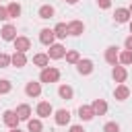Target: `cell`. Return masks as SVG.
<instances>
[{"label": "cell", "mask_w": 132, "mask_h": 132, "mask_svg": "<svg viewBox=\"0 0 132 132\" xmlns=\"http://www.w3.org/2000/svg\"><path fill=\"white\" fill-rule=\"evenodd\" d=\"M58 78H60V70L58 68H54V66H47V68H43L41 70V74H39V80L41 82H58Z\"/></svg>", "instance_id": "6da1fadb"}, {"label": "cell", "mask_w": 132, "mask_h": 132, "mask_svg": "<svg viewBox=\"0 0 132 132\" xmlns=\"http://www.w3.org/2000/svg\"><path fill=\"white\" fill-rule=\"evenodd\" d=\"M2 122L8 126V128H19V116H16V111H12V109H6L4 113H2Z\"/></svg>", "instance_id": "7a4b0ae2"}, {"label": "cell", "mask_w": 132, "mask_h": 132, "mask_svg": "<svg viewBox=\"0 0 132 132\" xmlns=\"http://www.w3.org/2000/svg\"><path fill=\"white\" fill-rule=\"evenodd\" d=\"M105 62L111 64V66H118V62H120V52H118L116 45H109V47L105 50Z\"/></svg>", "instance_id": "3957f363"}, {"label": "cell", "mask_w": 132, "mask_h": 132, "mask_svg": "<svg viewBox=\"0 0 132 132\" xmlns=\"http://www.w3.org/2000/svg\"><path fill=\"white\" fill-rule=\"evenodd\" d=\"M47 56H50V60H60V58H64V56H66V50H64V45L54 43V45H50Z\"/></svg>", "instance_id": "277c9868"}, {"label": "cell", "mask_w": 132, "mask_h": 132, "mask_svg": "<svg viewBox=\"0 0 132 132\" xmlns=\"http://www.w3.org/2000/svg\"><path fill=\"white\" fill-rule=\"evenodd\" d=\"M54 39H56L54 29H41V31H39V41H41L43 45H54Z\"/></svg>", "instance_id": "5b68a950"}, {"label": "cell", "mask_w": 132, "mask_h": 132, "mask_svg": "<svg viewBox=\"0 0 132 132\" xmlns=\"http://www.w3.org/2000/svg\"><path fill=\"white\" fill-rule=\"evenodd\" d=\"M37 116L39 118H50L52 113H54V107H52V103L50 101H41V103H37Z\"/></svg>", "instance_id": "8992f818"}, {"label": "cell", "mask_w": 132, "mask_h": 132, "mask_svg": "<svg viewBox=\"0 0 132 132\" xmlns=\"http://www.w3.org/2000/svg\"><path fill=\"white\" fill-rule=\"evenodd\" d=\"M0 33H2V39L4 41H14L16 39V27L14 25H4Z\"/></svg>", "instance_id": "52a82bcc"}, {"label": "cell", "mask_w": 132, "mask_h": 132, "mask_svg": "<svg viewBox=\"0 0 132 132\" xmlns=\"http://www.w3.org/2000/svg\"><path fill=\"white\" fill-rule=\"evenodd\" d=\"M82 33H85L82 21H70L68 23V35H82Z\"/></svg>", "instance_id": "ba28073f"}, {"label": "cell", "mask_w": 132, "mask_h": 132, "mask_svg": "<svg viewBox=\"0 0 132 132\" xmlns=\"http://www.w3.org/2000/svg\"><path fill=\"white\" fill-rule=\"evenodd\" d=\"M12 43H14V50H16V52H23V54H25L27 50H31V41H29V37H16Z\"/></svg>", "instance_id": "9c48e42d"}, {"label": "cell", "mask_w": 132, "mask_h": 132, "mask_svg": "<svg viewBox=\"0 0 132 132\" xmlns=\"http://www.w3.org/2000/svg\"><path fill=\"white\" fill-rule=\"evenodd\" d=\"M113 80L116 82H120V85H124V80L128 78V70L124 68V66H113Z\"/></svg>", "instance_id": "30bf717a"}, {"label": "cell", "mask_w": 132, "mask_h": 132, "mask_svg": "<svg viewBox=\"0 0 132 132\" xmlns=\"http://www.w3.org/2000/svg\"><path fill=\"white\" fill-rule=\"evenodd\" d=\"M25 93H27L29 97H39V95H41V82H35V80L27 82V87H25Z\"/></svg>", "instance_id": "8fae6325"}, {"label": "cell", "mask_w": 132, "mask_h": 132, "mask_svg": "<svg viewBox=\"0 0 132 132\" xmlns=\"http://www.w3.org/2000/svg\"><path fill=\"white\" fill-rule=\"evenodd\" d=\"M10 64L16 66V68H23V66L27 64V56H25L23 52H14V54L10 56Z\"/></svg>", "instance_id": "7c38bea8"}, {"label": "cell", "mask_w": 132, "mask_h": 132, "mask_svg": "<svg viewBox=\"0 0 132 132\" xmlns=\"http://www.w3.org/2000/svg\"><path fill=\"white\" fill-rule=\"evenodd\" d=\"M91 107H93L95 116H105V113H107V103H105L103 99H95V101L91 103Z\"/></svg>", "instance_id": "4fadbf2b"}, {"label": "cell", "mask_w": 132, "mask_h": 132, "mask_svg": "<svg viewBox=\"0 0 132 132\" xmlns=\"http://www.w3.org/2000/svg\"><path fill=\"white\" fill-rule=\"evenodd\" d=\"M78 118H80V120H85V122L93 120V118H95L93 107H91V105H80V107H78Z\"/></svg>", "instance_id": "5bb4252c"}, {"label": "cell", "mask_w": 132, "mask_h": 132, "mask_svg": "<svg viewBox=\"0 0 132 132\" xmlns=\"http://www.w3.org/2000/svg\"><path fill=\"white\" fill-rule=\"evenodd\" d=\"M33 64L43 70V68L50 66V56H47V54H35V56H33Z\"/></svg>", "instance_id": "9a60e30c"}, {"label": "cell", "mask_w": 132, "mask_h": 132, "mask_svg": "<svg viewBox=\"0 0 132 132\" xmlns=\"http://www.w3.org/2000/svg\"><path fill=\"white\" fill-rule=\"evenodd\" d=\"M76 70L80 72V74H91L93 72V62L91 60H78V64H76Z\"/></svg>", "instance_id": "2e32d148"}, {"label": "cell", "mask_w": 132, "mask_h": 132, "mask_svg": "<svg viewBox=\"0 0 132 132\" xmlns=\"http://www.w3.org/2000/svg\"><path fill=\"white\" fill-rule=\"evenodd\" d=\"M113 97H116L118 101H124V99H128V97H130V89H128L126 85H118V87H116V91H113Z\"/></svg>", "instance_id": "e0dca14e"}, {"label": "cell", "mask_w": 132, "mask_h": 132, "mask_svg": "<svg viewBox=\"0 0 132 132\" xmlns=\"http://www.w3.org/2000/svg\"><path fill=\"white\" fill-rule=\"evenodd\" d=\"M70 122V111L68 109H58L56 111V124L58 126H66Z\"/></svg>", "instance_id": "ac0fdd59"}, {"label": "cell", "mask_w": 132, "mask_h": 132, "mask_svg": "<svg viewBox=\"0 0 132 132\" xmlns=\"http://www.w3.org/2000/svg\"><path fill=\"white\" fill-rule=\"evenodd\" d=\"M113 19H116V23H128L130 21V10L128 8H116Z\"/></svg>", "instance_id": "d6986e66"}, {"label": "cell", "mask_w": 132, "mask_h": 132, "mask_svg": "<svg viewBox=\"0 0 132 132\" xmlns=\"http://www.w3.org/2000/svg\"><path fill=\"white\" fill-rule=\"evenodd\" d=\"M16 116H19V120H25V122H29V120H31V118H29V116H31V107H29L27 103L19 105V107H16Z\"/></svg>", "instance_id": "ffe728a7"}, {"label": "cell", "mask_w": 132, "mask_h": 132, "mask_svg": "<svg viewBox=\"0 0 132 132\" xmlns=\"http://www.w3.org/2000/svg\"><path fill=\"white\" fill-rule=\"evenodd\" d=\"M58 95L62 97V99H72V95H74V91H72V87L70 85H60V89H58Z\"/></svg>", "instance_id": "44dd1931"}, {"label": "cell", "mask_w": 132, "mask_h": 132, "mask_svg": "<svg viewBox=\"0 0 132 132\" xmlns=\"http://www.w3.org/2000/svg\"><path fill=\"white\" fill-rule=\"evenodd\" d=\"M6 8H8V16H10V19L21 16V4H19V2H10Z\"/></svg>", "instance_id": "7402d4cb"}, {"label": "cell", "mask_w": 132, "mask_h": 132, "mask_svg": "<svg viewBox=\"0 0 132 132\" xmlns=\"http://www.w3.org/2000/svg\"><path fill=\"white\" fill-rule=\"evenodd\" d=\"M54 6H50V4H43L41 8H39V19H52L54 16Z\"/></svg>", "instance_id": "603a6c76"}, {"label": "cell", "mask_w": 132, "mask_h": 132, "mask_svg": "<svg viewBox=\"0 0 132 132\" xmlns=\"http://www.w3.org/2000/svg\"><path fill=\"white\" fill-rule=\"evenodd\" d=\"M54 33H56V37L64 39V37L68 35V25H66V23H58V25L54 27Z\"/></svg>", "instance_id": "cb8c5ba5"}, {"label": "cell", "mask_w": 132, "mask_h": 132, "mask_svg": "<svg viewBox=\"0 0 132 132\" xmlns=\"http://www.w3.org/2000/svg\"><path fill=\"white\" fill-rule=\"evenodd\" d=\"M27 128H29V132H41L43 130V124H41V120H29L27 122Z\"/></svg>", "instance_id": "d4e9b609"}, {"label": "cell", "mask_w": 132, "mask_h": 132, "mask_svg": "<svg viewBox=\"0 0 132 132\" xmlns=\"http://www.w3.org/2000/svg\"><path fill=\"white\" fill-rule=\"evenodd\" d=\"M120 64H124V66L132 64V52H130V50H124V52H120Z\"/></svg>", "instance_id": "484cf974"}, {"label": "cell", "mask_w": 132, "mask_h": 132, "mask_svg": "<svg viewBox=\"0 0 132 132\" xmlns=\"http://www.w3.org/2000/svg\"><path fill=\"white\" fill-rule=\"evenodd\" d=\"M66 62H70V64H78V60H80V56H78V52L76 50H70V52H66Z\"/></svg>", "instance_id": "4316f807"}, {"label": "cell", "mask_w": 132, "mask_h": 132, "mask_svg": "<svg viewBox=\"0 0 132 132\" xmlns=\"http://www.w3.org/2000/svg\"><path fill=\"white\" fill-rule=\"evenodd\" d=\"M10 89H12V85L8 82V80H0V95H4V93H10Z\"/></svg>", "instance_id": "83f0119b"}, {"label": "cell", "mask_w": 132, "mask_h": 132, "mask_svg": "<svg viewBox=\"0 0 132 132\" xmlns=\"http://www.w3.org/2000/svg\"><path fill=\"white\" fill-rule=\"evenodd\" d=\"M103 132H120V126H118L116 122H107V124L103 126Z\"/></svg>", "instance_id": "f1b7e54d"}, {"label": "cell", "mask_w": 132, "mask_h": 132, "mask_svg": "<svg viewBox=\"0 0 132 132\" xmlns=\"http://www.w3.org/2000/svg\"><path fill=\"white\" fill-rule=\"evenodd\" d=\"M6 66H10V56L0 52V68H6Z\"/></svg>", "instance_id": "f546056e"}, {"label": "cell", "mask_w": 132, "mask_h": 132, "mask_svg": "<svg viewBox=\"0 0 132 132\" xmlns=\"http://www.w3.org/2000/svg\"><path fill=\"white\" fill-rule=\"evenodd\" d=\"M6 19H10V16H8V8L0 6V21H6Z\"/></svg>", "instance_id": "4dcf8cb0"}, {"label": "cell", "mask_w": 132, "mask_h": 132, "mask_svg": "<svg viewBox=\"0 0 132 132\" xmlns=\"http://www.w3.org/2000/svg\"><path fill=\"white\" fill-rule=\"evenodd\" d=\"M97 4H99V8H109L111 0H97Z\"/></svg>", "instance_id": "1f68e13d"}, {"label": "cell", "mask_w": 132, "mask_h": 132, "mask_svg": "<svg viewBox=\"0 0 132 132\" xmlns=\"http://www.w3.org/2000/svg\"><path fill=\"white\" fill-rule=\"evenodd\" d=\"M126 50H130V52H132V35H130V37H126Z\"/></svg>", "instance_id": "d6a6232c"}, {"label": "cell", "mask_w": 132, "mask_h": 132, "mask_svg": "<svg viewBox=\"0 0 132 132\" xmlns=\"http://www.w3.org/2000/svg\"><path fill=\"white\" fill-rule=\"evenodd\" d=\"M68 132H85V130H82V126H70Z\"/></svg>", "instance_id": "836d02e7"}, {"label": "cell", "mask_w": 132, "mask_h": 132, "mask_svg": "<svg viewBox=\"0 0 132 132\" xmlns=\"http://www.w3.org/2000/svg\"><path fill=\"white\" fill-rule=\"evenodd\" d=\"M10 132H23L21 128H10Z\"/></svg>", "instance_id": "e575fe53"}, {"label": "cell", "mask_w": 132, "mask_h": 132, "mask_svg": "<svg viewBox=\"0 0 132 132\" xmlns=\"http://www.w3.org/2000/svg\"><path fill=\"white\" fill-rule=\"evenodd\" d=\"M66 2H68V4H76L78 0H66Z\"/></svg>", "instance_id": "d590c367"}, {"label": "cell", "mask_w": 132, "mask_h": 132, "mask_svg": "<svg viewBox=\"0 0 132 132\" xmlns=\"http://www.w3.org/2000/svg\"><path fill=\"white\" fill-rule=\"evenodd\" d=\"M130 33H132V21H130Z\"/></svg>", "instance_id": "8d00e7d4"}, {"label": "cell", "mask_w": 132, "mask_h": 132, "mask_svg": "<svg viewBox=\"0 0 132 132\" xmlns=\"http://www.w3.org/2000/svg\"><path fill=\"white\" fill-rule=\"evenodd\" d=\"M128 10H130V14H132V4H130V8H128Z\"/></svg>", "instance_id": "74e56055"}]
</instances>
